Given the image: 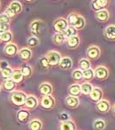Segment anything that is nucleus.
Returning <instances> with one entry per match:
<instances>
[{
    "mask_svg": "<svg viewBox=\"0 0 115 130\" xmlns=\"http://www.w3.org/2000/svg\"><path fill=\"white\" fill-rule=\"evenodd\" d=\"M16 118L20 122H25L30 118V111L28 109H25V108H22L16 114Z\"/></svg>",
    "mask_w": 115,
    "mask_h": 130,
    "instance_id": "dca6fc26",
    "label": "nucleus"
},
{
    "mask_svg": "<svg viewBox=\"0 0 115 130\" xmlns=\"http://www.w3.org/2000/svg\"><path fill=\"white\" fill-rule=\"evenodd\" d=\"M87 56L90 60H97L100 56V49L96 45H91L87 50Z\"/></svg>",
    "mask_w": 115,
    "mask_h": 130,
    "instance_id": "423d86ee",
    "label": "nucleus"
},
{
    "mask_svg": "<svg viewBox=\"0 0 115 130\" xmlns=\"http://www.w3.org/2000/svg\"><path fill=\"white\" fill-rule=\"evenodd\" d=\"M38 63H39V66H40L41 69H43V70H48V69H49L50 65L49 63V62H48L47 58H46V56H42V57L39 58L38 60Z\"/></svg>",
    "mask_w": 115,
    "mask_h": 130,
    "instance_id": "e433bc0d",
    "label": "nucleus"
},
{
    "mask_svg": "<svg viewBox=\"0 0 115 130\" xmlns=\"http://www.w3.org/2000/svg\"><path fill=\"white\" fill-rule=\"evenodd\" d=\"M96 108H97L98 111H100L101 113H107L111 108L110 102L107 100L102 99L101 101H100V102H98L96 103Z\"/></svg>",
    "mask_w": 115,
    "mask_h": 130,
    "instance_id": "1a4fd4ad",
    "label": "nucleus"
},
{
    "mask_svg": "<svg viewBox=\"0 0 115 130\" xmlns=\"http://www.w3.org/2000/svg\"><path fill=\"white\" fill-rule=\"evenodd\" d=\"M39 104L38 99L35 95H28L25 102V107L30 109H35Z\"/></svg>",
    "mask_w": 115,
    "mask_h": 130,
    "instance_id": "9b49d317",
    "label": "nucleus"
},
{
    "mask_svg": "<svg viewBox=\"0 0 115 130\" xmlns=\"http://www.w3.org/2000/svg\"><path fill=\"white\" fill-rule=\"evenodd\" d=\"M68 93H69V95L78 97L81 94V85L78 84V83H74V84L70 85L68 87Z\"/></svg>",
    "mask_w": 115,
    "mask_h": 130,
    "instance_id": "6ab92c4d",
    "label": "nucleus"
},
{
    "mask_svg": "<svg viewBox=\"0 0 115 130\" xmlns=\"http://www.w3.org/2000/svg\"><path fill=\"white\" fill-rule=\"evenodd\" d=\"M93 88L94 87L89 82H85L81 85V94H83V95H90L91 92L93 91Z\"/></svg>",
    "mask_w": 115,
    "mask_h": 130,
    "instance_id": "393cba45",
    "label": "nucleus"
},
{
    "mask_svg": "<svg viewBox=\"0 0 115 130\" xmlns=\"http://www.w3.org/2000/svg\"><path fill=\"white\" fill-rule=\"evenodd\" d=\"M93 127L95 130H104L106 127V121L101 119H98L93 122Z\"/></svg>",
    "mask_w": 115,
    "mask_h": 130,
    "instance_id": "c9c22d12",
    "label": "nucleus"
},
{
    "mask_svg": "<svg viewBox=\"0 0 115 130\" xmlns=\"http://www.w3.org/2000/svg\"><path fill=\"white\" fill-rule=\"evenodd\" d=\"M45 56H46V58H47L50 66L59 65L61 60H62V58L61 54L58 51H56V50H49V51L47 52Z\"/></svg>",
    "mask_w": 115,
    "mask_h": 130,
    "instance_id": "f03ea898",
    "label": "nucleus"
},
{
    "mask_svg": "<svg viewBox=\"0 0 115 130\" xmlns=\"http://www.w3.org/2000/svg\"><path fill=\"white\" fill-rule=\"evenodd\" d=\"M29 127L30 130H42L43 128V122L38 119H34L29 123Z\"/></svg>",
    "mask_w": 115,
    "mask_h": 130,
    "instance_id": "a878e982",
    "label": "nucleus"
},
{
    "mask_svg": "<svg viewBox=\"0 0 115 130\" xmlns=\"http://www.w3.org/2000/svg\"><path fill=\"white\" fill-rule=\"evenodd\" d=\"M67 40V38L65 37L62 33H55L53 36V43L56 45H61Z\"/></svg>",
    "mask_w": 115,
    "mask_h": 130,
    "instance_id": "bb28decb",
    "label": "nucleus"
},
{
    "mask_svg": "<svg viewBox=\"0 0 115 130\" xmlns=\"http://www.w3.org/2000/svg\"><path fill=\"white\" fill-rule=\"evenodd\" d=\"M12 73H13V70H12L10 67H9V68L5 69V70H1V76L5 81L8 80V79L11 78Z\"/></svg>",
    "mask_w": 115,
    "mask_h": 130,
    "instance_id": "72a5a7b5",
    "label": "nucleus"
},
{
    "mask_svg": "<svg viewBox=\"0 0 115 130\" xmlns=\"http://www.w3.org/2000/svg\"><path fill=\"white\" fill-rule=\"evenodd\" d=\"M94 75L99 80H106L109 75V71H108L106 67L100 65L94 70Z\"/></svg>",
    "mask_w": 115,
    "mask_h": 130,
    "instance_id": "39448f33",
    "label": "nucleus"
},
{
    "mask_svg": "<svg viewBox=\"0 0 115 130\" xmlns=\"http://www.w3.org/2000/svg\"><path fill=\"white\" fill-rule=\"evenodd\" d=\"M0 42H1V34H0Z\"/></svg>",
    "mask_w": 115,
    "mask_h": 130,
    "instance_id": "de8ad7c7",
    "label": "nucleus"
},
{
    "mask_svg": "<svg viewBox=\"0 0 115 130\" xmlns=\"http://www.w3.org/2000/svg\"><path fill=\"white\" fill-rule=\"evenodd\" d=\"M59 66L62 70H70L73 66V61L70 57H68V56H66V57H62V60H61V62H60Z\"/></svg>",
    "mask_w": 115,
    "mask_h": 130,
    "instance_id": "a211bd4d",
    "label": "nucleus"
},
{
    "mask_svg": "<svg viewBox=\"0 0 115 130\" xmlns=\"http://www.w3.org/2000/svg\"><path fill=\"white\" fill-rule=\"evenodd\" d=\"M43 25V21L38 20V19L34 20L33 22H31L30 29V31H31V33H32L33 37H35L38 38V37L41 35Z\"/></svg>",
    "mask_w": 115,
    "mask_h": 130,
    "instance_id": "20e7f679",
    "label": "nucleus"
},
{
    "mask_svg": "<svg viewBox=\"0 0 115 130\" xmlns=\"http://www.w3.org/2000/svg\"><path fill=\"white\" fill-rule=\"evenodd\" d=\"M9 62L7 61H0V70H5V69L9 68Z\"/></svg>",
    "mask_w": 115,
    "mask_h": 130,
    "instance_id": "37998d69",
    "label": "nucleus"
},
{
    "mask_svg": "<svg viewBox=\"0 0 115 130\" xmlns=\"http://www.w3.org/2000/svg\"><path fill=\"white\" fill-rule=\"evenodd\" d=\"M68 26L69 25H68V20L65 18H58L54 22V28L57 31V33H62L63 34Z\"/></svg>",
    "mask_w": 115,
    "mask_h": 130,
    "instance_id": "7ed1b4c3",
    "label": "nucleus"
},
{
    "mask_svg": "<svg viewBox=\"0 0 115 130\" xmlns=\"http://www.w3.org/2000/svg\"><path fill=\"white\" fill-rule=\"evenodd\" d=\"M28 97L26 93L21 90H15L11 92L10 95V101L16 106H24L25 105V102Z\"/></svg>",
    "mask_w": 115,
    "mask_h": 130,
    "instance_id": "f257e3e1",
    "label": "nucleus"
},
{
    "mask_svg": "<svg viewBox=\"0 0 115 130\" xmlns=\"http://www.w3.org/2000/svg\"><path fill=\"white\" fill-rule=\"evenodd\" d=\"M4 51L6 55L10 56H16L18 53V47L16 43H7L5 48H4Z\"/></svg>",
    "mask_w": 115,
    "mask_h": 130,
    "instance_id": "6e6552de",
    "label": "nucleus"
},
{
    "mask_svg": "<svg viewBox=\"0 0 115 130\" xmlns=\"http://www.w3.org/2000/svg\"><path fill=\"white\" fill-rule=\"evenodd\" d=\"M10 18L8 17L6 14L2 13L0 14V23H3V24H10Z\"/></svg>",
    "mask_w": 115,
    "mask_h": 130,
    "instance_id": "79ce46f5",
    "label": "nucleus"
},
{
    "mask_svg": "<svg viewBox=\"0 0 115 130\" xmlns=\"http://www.w3.org/2000/svg\"><path fill=\"white\" fill-rule=\"evenodd\" d=\"M7 31H10V24L0 23V34H3Z\"/></svg>",
    "mask_w": 115,
    "mask_h": 130,
    "instance_id": "a19ab883",
    "label": "nucleus"
},
{
    "mask_svg": "<svg viewBox=\"0 0 115 130\" xmlns=\"http://www.w3.org/2000/svg\"><path fill=\"white\" fill-rule=\"evenodd\" d=\"M19 56L21 57V59L24 62H28L31 59L32 57V51L30 48H23L19 50Z\"/></svg>",
    "mask_w": 115,
    "mask_h": 130,
    "instance_id": "4468645a",
    "label": "nucleus"
},
{
    "mask_svg": "<svg viewBox=\"0 0 115 130\" xmlns=\"http://www.w3.org/2000/svg\"><path fill=\"white\" fill-rule=\"evenodd\" d=\"M72 76L73 78L74 79V80L76 81H81L83 79V74H82V71H81L80 69H78V70H74L73 71L72 73Z\"/></svg>",
    "mask_w": 115,
    "mask_h": 130,
    "instance_id": "58836bf2",
    "label": "nucleus"
},
{
    "mask_svg": "<svg viewBox=\"0 0 115 130\" xmlns=\"http://www.w3.org/2000/svg\"><path fill=\"white\" fill-rule=\"evenodd\" d=\"M60 130H76V125L72 120H64L60 124Z\"/></svg>",
    "mask_w": 115,
    "mask_h": 130,
    "instance_id": "ddd939ff",
    "label": "nucleus"
},
{
    "mask_svg": "<svg viewBox=\"0 0 115 130\" xmlns=\"http://www.w3.org/2000/svg\"><path fill=\"white\" fill-rule=\"evenodd\" d=\"M55 104V98L52 95H44L41 100V106L46 109H51Z\"/></svg>",
    "mask_w": 115,
    "mask_h": 130,
    "instance_id": "0eeeda50",
    "label": "nucleus"
},
{
    "mask_svg": "<svg viewBox=\"0 0 115 130\" xmlns=\"http://www.w3.org/2000/svg\"><path fill=\"white\" fill-rule=\"evenodd\" d=\"M10 79L15 83H20L24 81V76L22 74V72H21V70H17L16 69V70H13V73H12L11 78Z\"/></svg>",
    "mask_w": 115,
    "mask_h": 130,
    "instance_id": "5701e85b",
    "label": "nucleus"
},
{
    "mask_svg": "<svg viewBox=\"0 0 115 130\" xmlns=\"http://www.w3.org/2000/svg\"><path fill=\"white\" fill-rule=\"evenodd\" d=\"M77 16H78V13H75V12H72V13H70L69 15L68 16L67 20H68V25H69V26H73V24H74Z\"/></svg>",
    "mask_w": 115,
    "mask_h": 130,
    "instance_id": "ea45409f",
    "label": "nucleus"
},
{
    "mask_svg": "<svg viewBox=\"0 0 115 130\" xmlns=\"http://www.w3.org/2000/svg\"><path fill=\"white\" fill-rule=\"evenodd\" d=\"M81 40L80 37L78 36H75V37H70V38L67 39V43H68V47L69 49H75L80 45Z\"/></svg>",
    "mask_w": 115,
    "mask_h": 130,
    "instance_id": "b1692460",
    "label": "nucleus"
},
{
    "mask_svg": "<svg viewBox=\"0 0 115 130\" xmlns=\"http://www.w3.org/2000/svg\"><path fill=\"white\" fill-rule=\"evenodd\" d=\"M108 2L106 0H93L92 1V8L96 10V12L100 10L105 9V7L107 5Z\"/></svg>",
    "mask_w": 115,
    "mask_h": 130,
    "instance_id": "f3484780",
    "label": "nucleus"
},
{
    "mask_svg": "<svg viewBox=\"0 0 115 130\" xmlns=\"http://www.w3.org/2000/svg\"><path fill=\"white\" fill-rule=\"evenodd\" d=\"M89 96H90L92 101L98 102H100V101H101L102 98H103V91H102L100 88L95 87V88H93V91L91 92Z\"/></svg>",
    "mask_w": 115,
    "mask_h": 130,
    "instance_id": "f8f14e48",
    "label": "nucleus"
},
{
    "mask_svg": "<svg viewBox=\"0 0 115 130\" xmlns=\"http://www.w3.org/2000/svg\"><path fill=\"white\" fill-rule=\"evenodd\" d=\"M63 35L65 36L67 39L70 38V37H75V36H78V30L73 26H68V29L65 30V32L63 33Z\"/></svg>",
    "mask_w": 115,
    "mask_h": 130,
    "instance_id": "c756f323",
    "label": "nucleus"
},
{
    "mask_svg": "<svg viewBox=\"0 0 115 130\" xmlns=\"http://www.w3.org/2000/svg\"><path fill=\"white\" fill-rule=\"evenodd\" d=\"M104 36L107 40L115 41V25L110 24L104 30Z\"/></svg>",
    "mask_w": 115,
    "mask_h": 130,
    "instance_id": "9d476101",
    "label": "nucleus"
},
{
    "mask_svg": "<svg viewBox=\"0 0 115 130\" xmlns=\"http://www.w3.org/2000/svg\"><path fill=\"white\" fill-rule=\"evenodd\" d=\"M40 92L43 95H51L53 92V87L49 83H43L40 85Z\"/></svg>",
    "mask_w": 115,
    "mask_h": 130,
    "instance_id": "412c9836",
    "label": "nucleus"
},
{
    "mask_svg": "<svg viewBox=\"0 0 115 130\" xmlns=\"http://www.w3.org/2000/svg\"><path fill=\"white\" fill-rule=\"evenodd\" d=\"M11 40H12V33L10 31H7V32L1 34V42L5 43L7 44V43H10Z\"/></svg>",
    "mask_w": 115,
    "mask_h": 130,
    "instance_id": "4c0bfd02",
    "label": "nucleus"
},
{
    "mask_svg": "<svg viewBox=\"0 0 115 130\" xmlns=\"http://www.w3.org/2000/svg\"><path fill=\"white\" fill-rule=\"evenodd\" d=\"M79 68L81 71H84L91 69V62L87 58H81L79 62Z\"/></svg>",
    "mask_w": 115,
    "mask_h": 130,
    "instance_id": "c85d7f7f",
    "label": "nucleus"
},
{
    "mask_svg": "<svg viewBox=\"0 0 115 130\" xmlns=\"http://www.w3.org/2000/svg\"><path fill=\"white\" fill-rule=\"evenodd\" d=\"M85 25H86L85 18H83L81 15H80V14H78V16H77L74 24H73V27H74L77 30H82V29L84 28Z\"/></svg>",
    "mask_w": 115,
    "mask_h": 130,
    "instance_id": "4be33fe9",
    "label": "nucleus"
},
{
    "mask_svg": "<svg viewBox=\"0 0 115 130\" xmlns=\"http://www.w3.org/2000/svg\"><path fill=\"white\" fill-rule=\"evenodd\" d=\"M39 43H40V41H39V39L37 38V37H30L28 38V40H27V45H28L29 48H35L36 47L37 45L39 44Z\"/></svg>",
    "mask_w": 115,
    "mask_h": 130,
    "instance_id": "f704fd0d",
    "label": "nucleus"
},
{
    "mask_svg": "<svg viewBox=\"0 0 115 130\" xmlns=\"http://www.w3.org/2000/svg\"><path fill=\"white\" fill-rule=\"evenodd\" d=\"M112 111H113V114L115 115V105L113 106V108H112Z\"/></svg>",
    "mask_w": 115,
    "mask_h": 130,
    "instance_id": "a18cd8bd",
    "label": "nucleus"
},
{
    "mask_svg": "<svg viewBox=\"0 0 115 130\" xmlns=\"http://www.w3.org/2000/svg\"><path fill=\"white\" fill-rule=\"evenodd\" d=\"M0 7H1V3H0Z\"/></svg>",
    "mask_w": 115,
    "mask_h": 130,
    "instance_id": "09e8293b",
    "label": "nucleus"
},
{
    "mask_svg": "<svg viewBox=\"0 0 115 130\" xmlns=\"http://www.w3.org/2000/svg\"><path fill=\"white\" fill-rule=\"evenodd\" d=\"M82 74H83V79H85L86 81H91L95 77L94 70H92V69L82 71Z\"/></svg>",
    "mask_w": 115,
    "mask_h": 130,
    "instance_id": "2f4dec72",
    "label": "nucleus"
},
{
    "mask_svg": "<svg viewBox=\"0 0 115 130\" xmlns=\"http://www.w3.org/2000/svg\"><path fill=\"white\" fill-rule=\"evenodd\" d=\"M3 87L6 91H12L15 89L16 88V83H14L11 79H8V80H5L3 83Z\"/></svg>",
    "mask_w": 115,
    "mask_h": 130,
    "instance_id": "7c9ffc66",
    "label": "nucleus"
},
{
    "mask_svg": "<svg viewBox=\"0 0 115 130\" xmlns=\"http://www.w3.org/2000/svg\"><path fill=\"white\" fill-rule=\"evenodd\" d=\"M9 7L12 10L14 11V13L16 14H18L20 13L21 11L23 10V6H22V4L18 1H12L11 3L10 4Z\"/></svg>",
    "mask_w": 115,
    "mask_h": 130,
    "instance_id": "cd10ccee",
    "label": "nucleus"
},
{
    "mask_svg": "<svg viewBox=\"0 0 115 130\" xmlns=\"http://www.w3.org/2000/svg\"><path fill=\"white\" fill-rule=\"evenodd\" d=\"M5 14H6V15L9 17L10 18H12V17H14V16L16 15V14L14 13L13 10L10 9V7H7V8H6V10H5Z\"/></svg>",
    "mask_w": 115,
    "mask_h": 130,
    "instance_id": "c03bdc74",
    "label": "nucleus"
},
{
    "mask_svg": "<svg viewBox=\"0 0 115 130\" xmlns=\"http://www.w3.org/2000/svg\"><path fill=\"white\" fill-rule=\"evenodd\" d=\"M32 68H31L30 65L25 64L21 68V72L24 75V77H30L31 75H32Z\"/></svg>",
    "mask_w": 115,
    "mask_h": 130,
    "instance_id": "473e14b6",
    "label": "nucleus"
},
{
    "mask_svg": "<svg viewBox=\"0 0 115 130\" xmlns=\"http://www.w3.org/2000/svg\"><path fill=\"white\" fill-rule=\"evenodd\" d=\"M1 89H2V87H1V85H0V93H1Z\"/></svg>",
    "mask_w": 115,
    "mask_h": 130,
    "instance_id": "49530a36",
    "label": "nucleus"
},
{
    "mask_svg": "<svg viewBox=\"0 0 115 130\" xmlns=\"http://www.w3.org/2000/svg\"><path fill=\"white\" fill-rule=\"evenodd\" d=\"M66 104L71 108H75L80 104V100H79L78 97L68 95L66 97Z\"/></svg>",
    "mask_w": 115,
    "mask_h": 130,
    "instance_id": "aec40b11",
    "label": "nucleus"
},
{
    "mask_svg": "<svg viewBox=\"0 0 115 130\" xmlns=\"http://www.w3.org/2000/svg\"><path fill=\"white\" fill-rule=\"evenodd\" d=\"M95 18L100 22H106L109 19V11L106 9L100 10L95 12Z\"/></svg>",
    "mask_w": 115,
    "mask_h": 130,
    "instance_id": "2eb2a0df",
    "label": "nucleus"
}]
</instances>
